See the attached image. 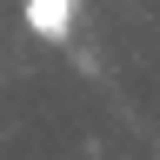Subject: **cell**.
Masks as SVG:
<instances>
[{"label": "cell", "instance_id": "obj_1", "mask_svg": "<svg viewBox=\"0 0 160 160\" xmlns=\"http://www.w3.org/2000/svg\"><path fill=\"white\" fill-rule=\"evenodd\" d=\"M80 0H20V27L33 40H73Z\"/></svg>", "mask_w": 160, "mask_h": 160}]
</instances>
